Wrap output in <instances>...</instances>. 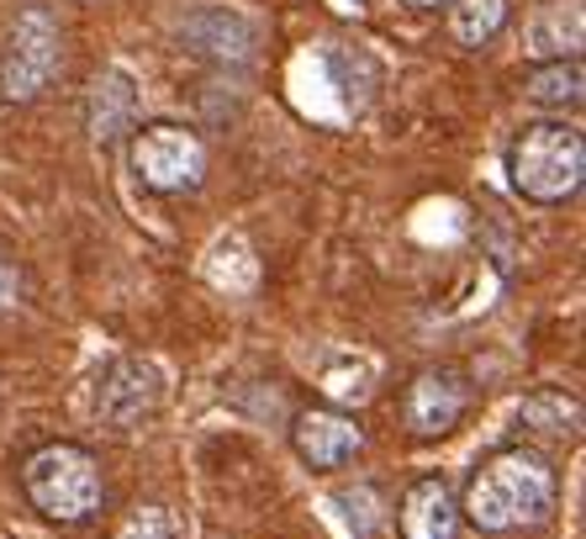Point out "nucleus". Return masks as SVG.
Here are the masks:
<instances>
[{
  "instance_id": "nucleus-1",
  "label": "nucleus",
  "mask_w": 586,
  "mask_h": 539,
  "mask_svg": "<svg viewBox=\"0 0 586 539\" xmlns=\"http://www.w3.org/2000/svg\"><path fill=\"white\" fill-rule=\"evenodd\" d=\"M555 466L534 450H497L491 461L476 466L465 487L460 518L481 535H513V529H539L555 514Z\"/></svg>"
},
{
  "instance_id": "nucleus-2",
  "label": "nucleus",
  "mask_w": 586,
  "mask_h": 539,
  "mask_svg": "<svg viewBox=\"0 0 586 539\" xmlns=\"http://www.w3.org/2000/svg\"><path fill=\"white\" fill-rule=\"evenodd\" d=\"M26 503L53 524H90L106 503V482L90 450L79 444H43L22 461Z\"/></svg>"
},
{
  "instance_id": "nucleus-3",
  "label": "nucleus",
  "mask_w": 586,
  "mask_h": 539,
  "mask_svg": "<svg viewBox=\"0 0 586 539\" xmlns=\"http://www.w3.org/2000/svg\"><path fill=\"white\" fill-rule=\"evenodd\" d=\"M508 175H513L518 197L555 207L571 201L586 180V144L571 123H534L518 133L513 154H508Z\"/></svg>"
},
{
  "instance_id": "nucleus-4",
  "label": "nucleus",
  "mask_w": 586,
  "mask_h": 539,
  "mask_svg": "<svg viewBox=\"0 0 586 539\" xmlns=\"http://www.w3.org/2000/svg\"><path fill=\"white\" fill-rule=\"evenodd\" d=\"M132 175L159 197H185L206 180V144L180 123H153L132 138Z\"/></svg>"
},
{
  "instance_id": "nucleus-5",
  "label": "nucleus",
  "mask_w": 586,
  "mask_h": 539,
  "mask_svg": "<svg viewBox=\"0 0 586 539\" xmlns=\"http://www.w3.org/2000/svg\"><path fill=\"white\" fill-rule=\"evenodd\" d=\"M58 22H53L43 6H26L17 27H11V43L0 59V96L6 101H38L49 91V80L58 74Z\"/></svg>"
},
{
  "instance_id": "nucleus-6",
  "label": "nucleus",
  "mask_w": 586,
  "mask_h": 539,
  "mask_svg": "<svg viewBox=\"0 0 586 539\" xmlns=\"http://www.w3.org/2000/svg\"><path fill=\"white\" fill-rule=\"evenodd\" d=\"M96 408H100V423L117 429V434L143 429L148 418L164 408V370L153 360H143V355H122L117 366L106 370Z\"/></svg>"
},
{
  "instance_id": "nucleus-7",
  "label": "nucleus",
  "mask_w": 586,
  "mask_h": 539,
  "mask_svg": "<svg viewBox=\"0 0 586 539\" xmlns=\"http://www.w3.org/2000/svg\"><path fill=\"white\" fill-rule=\"evenodd\" d=\"M465 408H470V381H465V370H455V366L417 370L407 397H402V418H407V429H413L417 440L449 434L465 418Z\"/></svg>"
},
{
  "instance_id": "nucleus-8",
  "label": "nucleus",
  "mask_w": 586,
  "mask_h": 539,
  "mask_svg": "<svg viewBox=\"0 0 586 539\" xmlns=\"http://www.w3.org/2000/svg\"><path fill=\"white\" fill-rule=\"evenodd\" d=\"M291 444L312 471H339L365 450V429H360V418L339 413V408H307L291 423Z\"/></svg>"
},
{
  "instance_id": "nucleus-9",
  "label": "nucleus",
  "mask_w": 586,
  "mask_h": 539,
  "mask_svg": "<svg viewBox=\"0 0 586 539\" xmlns=\"http://www.w3.org/2000/svg\"><path fill=\"white\" fill-rule=\"evenodd\" d=\"M396 529H402V539H455L460 535V497H455V487L444 476H417L413 487L402 492Z\"/></svg>"
},
{
  "instance_id": "nucleus-10",
  "label": "nucleus",
  "mask_w": 586,
  "mask_h": 539,
  "mask_svg": "<svg viewBox=\"0 0 586 539\" xmlns=\"http://www.w3.org/2000/svg\"><path fill=\"white\" fill-rule=\"evenodd\" d=\"M138 117V85L122 70H106L90 85V138L96 144H117Z\"/></svg>"
},
{
  "instance_id": "nucleus-11",
  "label": "nucleus",
  "mask_w": 586,
  "mask_h": 539,
  "mask_svg": "<svg viewBox=\"0 0 586 539\" xmlns=\"http://www.w3.org/2000/svg\"><path fill=\"white\" fill-rule=\"evenodd\" d=\"M582 32H586L582 0H550L534 17V27H529V53H539V59H576Z\"/></svg>"
},
{
  "instance_id": "nucleus-12",
  "label": "nucleus",
  "mask_w": 586,
  "mask_h": 539,
  "mask_svg": "<svg viewBox=\"0 0 586 539\" xmlns=\"http://www.w3.org/2000/svg\"><path fill=\"white\" fill-rule=\"evenodd\" d=\"M185 43L195 53H212V59H248L254 49V27L233 11H201L185 22Z\"/></svg>"
},
{
  "instance_id": "nucleus-13",
  "label": "nucleus",
  "mask_w": 586,
  "mask_h": 539,
  "mask_svg": "<svg viewBox=\"0 0 586 539\" xmlns=\"http://www.w3.org/2000/svg\"><path fill=\"white\" fill-rule=\"evenodd\" d=\"M518 423H523L529 434H539V440H565V434H576V423H582V402L571 392H534V397H523Z\"/></svg>"
},
{
  "instance_id": "nucleus-14",
  "label": "nucleus",
  "mask_w": 586,
  "mask_h": 539,
  "mask_svg": "<svg viewBox=\"0 0 586 539\" xmlns=\"http://www.w3.org/2000/svg\"><path fill=\"white\" fill-rule=\"evenodd\" d=\"M508 27V0H449V38L460 49H487Z\"/></svg>"
},
{
  "instance_id": "nucleus-15",
  "label": "nucleus",
  "mask_w": 586,
  "mask_h": 539,
  "mask_svg": "<svg viewBox=\"0 0 586 539\" xmlns=\"http://www.w3.org/2000/svg\"><path fill=\"white\" fill-rule=\"evenodd\" d=\"M586 91V74L576 59H555V64H539L523 80V96L539 101V106H576Z\"/></svg>"
},
{
  "instance_id": "nucleus-16",
  "label": "nucleus",
  "mask_w": 586,
  "mask_h": 539,
  "mask_svg": "<svg viewBox=\"0 0 586 539\" xmlns=\"http://www.w3.org/2000/svg\"><path fill=\"white\" fill-rule=\"evenodd\" d=\"M111 539H174V518L164 514L159 503H138V508L117 524Z\"/></svg>"
},
{
  "instance_id": "nucleus-17",
  "label": "nucleus",
  "mask_w": 586,
  "mask_h": 539,
  "mask_svg": "<svg viewBox=\"0 0 586 539\" xmlns=\"http://www.w3.org/2000/svg\"><path fill=\"white\" fill-rule=\"evenodd\" d=\"M17 292H22V275H17V265L0 254V307H17Z\"/></svg>"
},
{
  "instance_id": "nucleus-18",
  "label": "nucleus",
  "mask_w": 586,
  "mask_h": 539,
  "mask_svg": "<svg viewBox=\"0 0 586 539\" xmlns=\"http://www.w3.org/2000/svg\"><path fill=\"white\" fill-rule=\"evenodd\" d=\"M407 6H413V11H439L444 0H407Z\"/></svg>"
}]
</instances>
